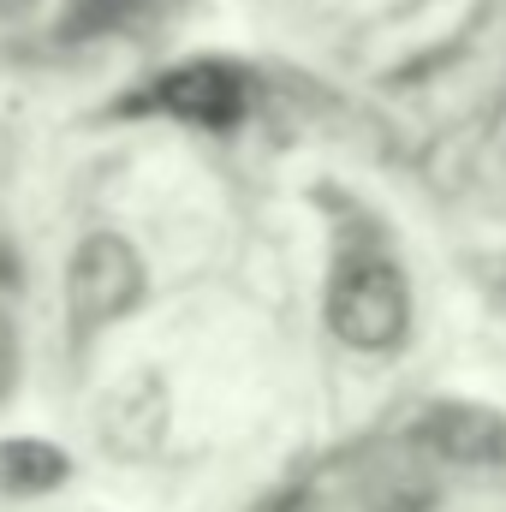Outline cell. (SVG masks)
Masks as SVG:
<instances>
[{"mask_svg":"<svg viewBox=\"0 0 506 512\" xmlns=\"http://www.w3.org/2000/svg\"><path fill=\"white\" fill-rule=\"evenodd\" d=\"M417 435L441 459H459V465H501L506 459V417L483 411V405H435L417 423Z\"/></svg>","mask_w":506,"mask_h":512,"instance_id":"5","label":"cell"},{"mask_svg":"<svg viewBox=\"0 0 506 512\" xmlns=\"http://www.w3.org/2000/svg\"><path fill=\"white\" fill-rule=\"evenodd\" d=\"M72 477V459L42 435H6L0 441V495H48Z\"/></svg>","mask_w":506,"mask_h":512,"instance_id":"6","label":"cell"},{"mask_svg":"<svg viewBox=\"0 0 506 512\" xmlns=\"http://www.w3.org/2000/svg\"><path fill=\"white\" fill-rule=\"evenodd\" d=\"M167 423H173V399H167V382L155 370L126 376V382L102 399V411H96L102 447L114 459H149L167 441Z\"/></svg>","mask_w":506,"mask_h":512,"instance_id":"3","label":"cell"},{"mask_svg":"<svg viewBox=\"0 0 506 512\" xmlns=\"http://www.w3.org/2000/svg\"><path fill=\"white\" fill-rule=\"evenodd\" d=\"M149 102L185 126H233L245 114V84L233 66H215V60H191V66H173Z\"/></svg>","mask_w":506,"mask_h":512,"instance_id":"4","label":"cell"},{"mask_svg":"<svg viewBox=\"0 0 506 512\" xmlns=\"http://www.w3.org/2000/svg\"><path fill=\"white\" fill-rule=\"evenodd\" d=\"M149 274H143V256L131 239L120 233H90L78 239V251L66 262V310H72V328L78 334H96L108 322H120L137 310Z\"/></svg>","mask_w":506,"mask_h":512,"instance_id":"2","label":"cell"},{"mask_svg":"<svg viewBox=\"0 0 506 512\" xmlns=\"http://www.w3.org/2000/svg\"><path fill=\"white\" fill-rule=\"evenodd\" d=\"M328 328L352 352H393L411 328V286L393 256H340L328 280Z\"/></svg>","mask_w":506,"mask_h":512,"instance_id":"1","label":"cell"},{"mask_svg":"<svg viewBox=\"0 0 506 512\" xmlns=\"http://www.w3.org/2000/svg\"><path fill=\"white\" fill-rule=\"evenodd\" d=\"M143 6H149V0H66L60 30L78 36V42H84V36H108V30H126Z\"/></svg>","mask_w":506,"mask_h":512,"instance_id":"7","label":"cell"},{"mask_svg":"<svg viewBox=\"0 0 506 512\" xmlns=\"http://www.w3.org/2000/svg\"><path fill=\"white\" fill-rule=\"evenodd\" d=\"M12 382H18V334H12V322L0 316V399L12 393Z\"/></svg>","mask_w":506,"mask_h":512,"instance_id":"8","label":"cell"}]
</instances>
